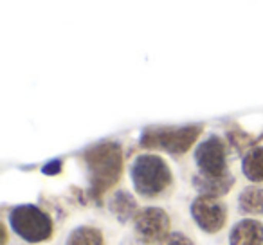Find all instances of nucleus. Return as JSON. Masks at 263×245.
Returning a JSON list of instances; mask_svg holds the SVG:
<instances>
[{
  "label": "nucleus",
  "mask_w": 263,
  "mask_h": 245,
  "mask_svg": "<svg viewBox=\"0 0 263 245\" xmlns=\"http://www.w3.org/2000/svg\"><path fill=\"white\" fill-rule=\"evenodd\" d=\"M87 164L90 195L99 198L121 179L123 173V150L116 143H101L83 154Z\"/></svg>",
  "instance_id": "f257e3e1"
},
{
  "label": "nucleus",
  "mask_w": 263,
  "mask_h": 245,
  "mask_svg": "<svg viewBox=\"0 0 263 245\" xmlns=\"http://www.w3.org/2000/svg\"><path fill=\"white\" fill-rule=\"evenodd\" d=\"M132 182L144 198H159L173 186V173L168 162L155 154H143L132 164Z\"/></svg>",
  "instance_id": "f03ea898"
},
{
  "label": "nucleus",
  "mask_w": 263,
  "mask_h": 245,
  "mask_svg": "<svg viewBox=\"0 0 263 245\" xmlns=\"http://www.w3.org/2000/svg\"><path fill=\"white\" fill-rule=\"evenodd\" d=\"M9 223H11V229L22 240L29 241V243L47 241L52 236V231H54L51 216L36 205H18V208H15L9 213Z\"/></svg>",
  "instance_id": "7ed1b4c3"
},
{
  "label": "nucleus",
  "mask_w": 263,
  "mask_h": 245,
  "mask_svg": "<svg viewBox=\"0 0 263 245\" xmlns=\"http://www.w3.org/2000/svg\"><path fill=\"white\" fill-rule=\"evenodd\" d=\"M204 126L191 125L182 128H154L143 136L141 146L148 150H164L172 155H184L200 137Z\"/></svg>",
  "instance_id": "20e7f679"
},
{
  "label": "nucleus",
  "mask_w": 263,
  "mask_h": 245,
  "mask_svg": "<svg viewBox=\"0 0 263 245\" xmlns=\"http://www.w3.org/2000/svg\"><path fill=\"white\" fill-rule=\"evenodd\" d=\"M168 213L161 208H144L134 218V233L144 245H159L170 234Z\"/></svg>",
  "instance_id": "39448f33"
},
{
  "label": "nucleus",
  "mask_w": 263,
  "mask_h": 245,
  "mask_svg": "<svg viewBox=\"0 0 263 245\" xmlns=\"http://www.w3.org/2000/svg\"><path fill=\"white\" fill-rule=\"evenodd\" d=\"M195 162L204 177H223L227 169V146L220 137L211 136L202 141L195 150Z\"/></svg>",
  "instance_id": "423d86ee"
},
{
  "label": "nucleus",
  "mask_w": 263,
  "mask_h": 245,
  "mask_svg": "<svg viewBox=\"0 0 263 245\" xmlns=\"http://www.w3.org/2000/svg\"><path fill=\"white\" fill-rule=\"evenodd\" d=\"M191 215L197 225L209 234L222 231L227 222V208L220 198L197 197L191 204Z\"/></svg>",
  "instance_id": "0eeeda50"
},
{
  "label": "nucleus",
  "mask_w": 263,
  "mask_h": 245,
  "mask_svg": "<svg viewBox=\"0 0 263 245\" xmlns=\"http://www.w3.org/2000/svg\"><path fill=\"white\" fill-rule=\"evenodd\" d=\"M229 245H263V223L254 218L240 220L231 229Z\"/></svg>",
  "instance_id": "6e6552de"
},
{
  "label": "nucleus",
  "mask_w": 263,
  "mask_h": 245,
  "mask_svg": "<svg viewBox=\"0 0 263 245\" xmlns=\"http://www.w3.org/2000/svg\"><path fill=\"white\" fill-rule=\"evenodd\" d=\"M193 186L200 197L220 198L229 193L231 187L234 186V177L231 173H227L223 177H204L198 173L193 179Z\"/></svg>",
  "instance_id": "1a4fd4ad"
},
{
  "label": "nucleus",
  "mask_w": 263,
  "mask_h": 245,
  "mask_svg": "<svg viewBox=\"0 0 263 245\" xmlns=\"http://www.w3.org/2000/svg\"><path fill=\"white\" fill-rule=\"evenodd\" d=\"M108 208L112 215H116L121 222H128L130 218H136V215L139 213L137 200L128 191H117L108 200Z\"/></svg>",
  "instance_id": "9d476101"
},
{
  "label": "nucleus",
  "mask_w": 263,
  "mask_h": 245,
  "mask_svg": "<svg viewBox=\"0 0 263 245\" xmlns=\"http://www.w3.org/2000/svg\"><path fill=\"white\" fill-rule=\"evenodd\" d=\"M241 172H243L245 179H249L254 184L263 182V146L252 148L245 154L243 161H241Z\"/></svg>",
  "instance_id": "9b49d317"
},
{
  "label": "nucleus",
  "mask_w": 263,
  "mask_h": 245,
  "mask_svg": "<svg viewBox=\"0 0 263 245\" xmlns=\"http://www.w3.org/2000/svg\"><path fill=\"white\" fill-rule=\"evenodd\" d=\"M238 208L245 215H263V186H249L238 197Z\"/></svg>",
  "instance_id": "f8f14e48"
},
{
  "label": "nucleus",
  "mask_w": 263,
  "mask_h": 245,
  "mask_svg": "<svg viewBox=\"0 0 263 245\" xmlns=\"http://www.w3.org/2000/svg\"><path fill=\"white\" fill-rule=\"evenodd\" d=\"M65 245H105V236L92 225H81L69 234Z\"/></svg>",
  "instance_id": "ddd939ff"
},
{
  "label": "nucleus",
  "mask_w": 263,
  "mask_h": 245,
  "mask_svg": "<svg viewBox=\"0 0 263 245\" xmlns=\"http://www.w3.org/2000/svg\"><path fill=\"white\" fill-rule=\"evenodd\" d=\"M159 245H193V241L182 233H170Z\"/></svg>",
  "instance_id": "4468645a"
}]
</instances>
